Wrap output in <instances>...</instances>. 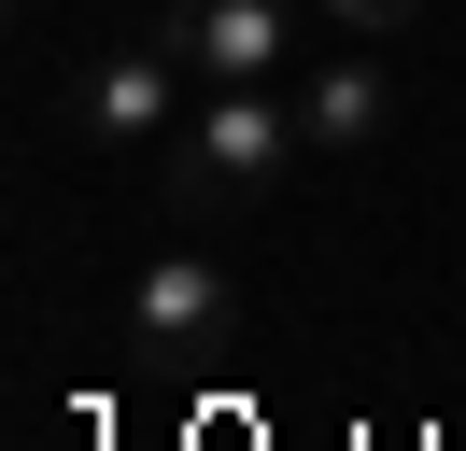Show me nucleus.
Returning <instances> with one entry per match:
<instances>
[{"mask_svg":"<svg viewBox=\"0 0 466 451\" xmlns=\"http://www.w3.org/2000/svg\"><path fill=\"white\" fill-rule=\"evenodd\" d=\"M297 99H268V85H212L198 113L170 127V212L198 226V212H255L268 184L297 169Z\"/></svg>","mask_w":466,"mask_h":451,"instance_id":"f257e3e1","label":"nucleus"},{"mask_svg":"<svg viewBox=\"0 0 466 451\" xmlns=\"http://www.w3.org/2000/svg\"><path fill=\"white\" fill-rule=\"evenodd\" d=\"M297 127H311V155H368V141L396 127V71H381V56H325V71L297 85Z\"/></svg>","mask_w":466,"mask_h":451,"instance_id":"39448f33","label":"nucleus"},{"mask_svg":"<svg viewBox=\"0 0 466 451\" xmlns=\"http://www.w3.org/2000/svg\"><path fill=\"white\" fill-rule=\"evenodd\" d=\"M311 15H339V28H353V43H396V28H410V15H424V0H311Z\"/></svg>","mask_w":466,"mask_h":451,"instance_id":"423d86ee","label":"nucleus"},{"mask_svg":"<svg viewBox=\"0 0 466 451\" xmlns=\"http://www.w3.org/2000/svg\"><path fill=\"white\" fill-rule=\"evenodd\" d=\"M156 43L198 85H268L297 56V0H156Z\"/></svg>","mask_w":466,"mask_h":451,"instance_id":"f03ea898","label":"nucleus"},{"mask_svg":"<svg viewBox=\"0 0 466 451\" xmlns=\"http://www.w3.org/2000/svg\"><path fill=\"white\" fill-rule=\"evenodd\" d=\"M71 127H86V141H156V127H184V56H170V43L86 56V71H71Z\"/></svg>","mask_w":466,"mask_h":451,"instance_id":"20e7f679","label":"nucleus"},{"mask_svg":"<svg viewBox=\"0 0 466 451\" xmlns=\"http://www.w3.org/2000/svg\"><path fill=\"white\" fill-rule=\"evenodd\" d=\"M127 338H142V353H170V366L227 353V338H240V282L212 268V254H156V268L127 282Z\"/></svg>","mask_w":466,"mask_h":451,"instance_id":"7ed1b4c3","label":"nucleus"}]
</instances>
